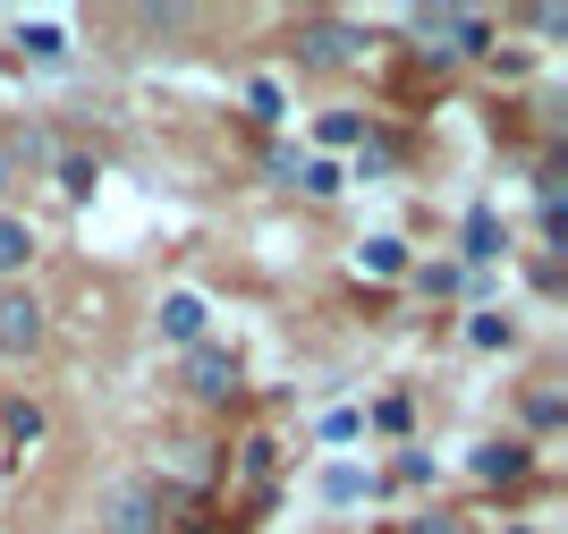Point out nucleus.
<instances>
[{"label":"nucleus","mask_w":568,"mask_h":534,"mask_svg":"<svg viewBox=\"0 0 568 534\" xmlns=\"http://www.w3.org/2000/svg\"><path fill=\"white\" fill-rule=\"evenodd\" d=\"M297 60H306V69H356V60H365V34L339 26V18H306L297 26Z\"/></svg>","instance_id":"nucleus-2"},{"label":"nucleus","mask_w":568,"mask_h":534,"mask_svg":"<svg viewBox=\"0 0 568 534\" xmlns=\"http://www.w3.org/2000/svg\"><path fill=\"white\" fill-rule=\"evenodd\" d=\"M162 331L179 340V349H195V340H204V298H170L162 305Z\"/></svg>","instance_id":"nucleus-4"},{"label":"nucleus","mask_w":568,"mask_h":534,"mask_svg":"<svg viewBox=\"0 0 568 534\" xmlns=\"http://www.w3.org/2000/svg\"><path fill=\"white\" fill-rule=\"evenodd\" d=\"M111 534H153V501H144V492H119L111 501Z\"/></svg>","instance_id":"nucleus-5"},{"label":"nucleus","mask_w":568,"mask_h":534,"mask_svg":"<svg viewBox=\"0 0 568 534\" xmlns=\"http://www.w3.org/2000/svg\"><path fill=\"white\" fill-rule=\"evenodd\" d=\"M43 340H51L43 298H34L26 280H9V289H0V356H43Z\"/></svg>","instance_id":"nucleus-1"},{"label":"nucleus","mask_w":568,"mask_h":534,"mask_svg":"<svg viewBox=\"0 0 568 534\" xmlns=\"http://www.w3.org/2000/svg\"><path fill=\"white\" fill-rule=\"evenodd\" d=\"M18 179H26V153H18V137H0V212H9V195H18Z\"/></svg>","instance_id":"nucleus-7"},{"label":"nucleus","mask_w":568,"mask_h":534,"mask_svg":"<svg viewBox=\"0 0 568 534\" xmlns=\"http://www.w3.org/2000/svg\"><path fill=\"white\" fill-rule=\"evenodd\" d=\"M136 26H144V34H179V26H187V9H136Z\"/></svg>","instance_id":"nucleus-8"},{"label":"nucleus","mask_w":568,"mask_h":534,"mask_svg":"<svg viewBox=\"0 0 568 534\" xmlns=\"http://www.w3.org/2000/svg\"><path fill=\"white\" fill-rule=\"evenodd\" d=\"M26 263H34V221H26V212H0V289L26 280Z\"/></svg>","instance_id":"nucleus-3"},{"label":"nucleus","mask_w":568,"mask_h":534,"mask_svg":"<svg viewBox=\"0 0 568 534\" xmlns=\"http://www.w3.org/2000/svg\"><path fill=\"white\" fill-rule=\"evenodd\" d=\"M230 356H221V349H195V391H204V399H221V391H230Z\"/></svg>","instance_id":"nucleus-6"}]
</instances>
